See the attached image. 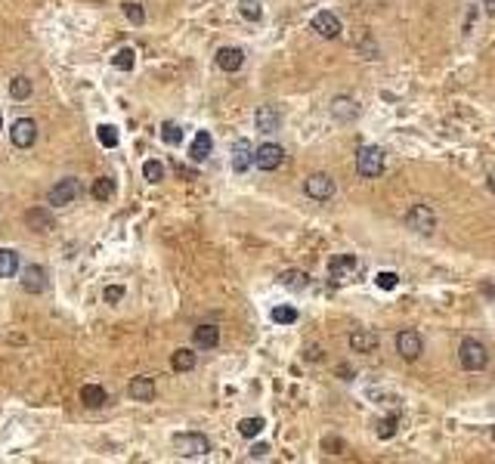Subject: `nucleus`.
I'll return each instance as SVG.
<instances>
[{
    "label": "nucleus",
    "mask_w": 495,
    "mask_h": 464,
    "mask_svg": "<svg viewBox=\"0 0 495 464\" xmlns=\"http://www.w3.org/2000/svg\"><path fill=\"white\" fill-rule=\"evenodd\" d=\"M458 362L465 371H483L489 366V350H486L477 337H465L458 347Z\"/></svg>",
    "instance_id": "f257e3e1"
},
{
    "label": "nucleus",
    "mask_w": 495,
    "mask_h": 464,
    "mask_svg": "<svg viewBox=\"0 0 495 464\" xmlns=\"http://www.w3.org/2000/svg\"><path fill=\"white\" fill-rule=\"evenodd\" d=\"M406 226L412 232H418V235H433V232H437V211L424 202L412 204V208L406 211Z\"/></svg>",
    "instance_id": "f03ea898"
},
{
    "label": "nucleus",
    "mask_w": 495,
    "mask_h": 464,
    "mask_svg": "<svg viewBox=\"0 0 495 464\" xmlns=\"http://www.w3.org/2000/svg\"><path fill=\"white\" fill-rule=\"evenodd\" d=\"M356 174L366 177V180H375V177L384 174V149L378 145H362L356 152Z\"/></svg>",
    "instance_id": "7ed1b4c3"
},
{
    "label": "nucleus",
    "mask_w": 495,
    "mask_h": 464,
    "mask_svg": "<svg viewBox=\"0 0 495 464\" xmlns=\"http://www.w3.org/2000/svg\"><path fill=\"white\" fill-rule=\"evenodd\" d=\"M174 449L183 455V458H204V455L210 452V440L204 434L189 430V434H177L174 436Z\"/></svg>",
    "instance_id": "20e7f679"
},
{
    "label": "nucleus",
    "mask_w": 495,
    "mask_h": 464,
    "mask_svg": "<svg viewBox=\"0 0 495 464\" xmlns=\"http://www.w3.org/2000/svg\"><path fill=\"white\" fill-rule=\"evenodd\" d=\"M356 269H359V260H356L353 254H338V257H332V260H328V282L341 288V285L353 282Z\"/></svg>",
    "instance_id": "39448f33"
},
{
    "label": "nucleus",
    "mask_w": 495,
    "mask_h": 464,
    "mask_svg": "<svg viewBox=\"0 0 495 464\" xmlns=\"http://www.w3.org/2000/svg\"><path fill=\"white\" fill-rule=\"evenodd\" d=\"M78 195H81V180H78V177H62V180L50 189L47 202L53 208H65V204H71Z\"/></svg>",
    "instance_id": "423d86ee"
},
{
    "label": "nucleus",
    "mask_w": 495,
    "mask_h": 464,
    "mask_svg": "<svg viewBox=\"0 0 495 464\" xmlns=\"http://www.w3.org/2000/svg\"><path fill=\"white\" fill-rule=\"evenodd\" d=\"M334 180H332V174H309L307 180H303V192H307L313 202H328V198L334 195Z\"/></svg>",
    "instance_id": "0eeeda50"
},
{
    "label": "nucleus",
    "mask_w": 495,
    "mask_h": 464,
    "mask_svg": "<svg viewBox=\"0 0 495 464\" xmlns=\"http://www.w3.org/2000/svg\"><path fill=\"white\" fill-rule=\"evenodd\" d=\"M19 282H22V291H28V294H44L50 288V273L41 263H28Z\"/></svg>",
    "instance_id": "6e6552de"
},
{
    "label": "nucleus",
    "mask_w": 495,
    "mask_h": 464,
    "mask_svg": "<svg viewBox=\"0 0 495 464\" xmlns=\"http://www.w3.org/2000/svg\"><path fill=\"white\" fill-rule=\"evenodd\" d=\"M254 164L260 170H279L282 164H285V149L282 145H276V143H263V145H257V152H254Z\"/></svg>",
    "instance_id": "1a4fd4ad"
},
{
    "label": "nucleus",
    "mask_w": 495,
    "mask_h": 464,
    "mask_svg": "<svg viewBox=\"0 0 495 464\" xmlns=\"http://www.w3.org/2000/svg\"><path fill=\"white\" fill-rule=\"evenodd\" d=\"M396 353L402 356L406 362H415L421 353H424V341H421V334L418 331H399L396 334Z\"/></svg>",
    "instance_id": "9d476101"
},
{
    "label": "nucleus",
    "mask_w": 495,
    "mask_h": 464,
    "mask_svg": "<svg viewBox=\"0 0 495 464\" xmlns=\"http://www.w3.org/2000/svg\"><path fill=\"white\" fill-rule=\"evenodd\" d=\"M10 139H12V145H19V149H31L35 139H37V124L31 121V118H19L10 130Z\"/></svg>",
    "instance_id": "9b49d317"
},
{
    "label": "nucleus",
    "mask_w": 495,
    "mask_h": 464,
    "mask_svg": "<svg viewBox=\"0 0 495 464\" xmlns=\"http://www.w3.org/2000/svg\"><path fill=\"white\" fill-rule=\"evenodd\" d=\"M254 127L260 130V134H276V130L282 127V111L276 109V105H260V109L254 111Z\"/></svg>",
    "instance_id": "f8f14e48"
},
{
    "label": "nucleus",
    "mask_w": 495,
    "mask_h": 464,
    "mask_svg": "<svg viewBox=\"0 0 495 464\" xmlns=\"http://www.w3.org/2000/svg\"><path fill=\"white\" fill-rule=\"evenodd\" d=\"M254 145L248 139H235L233 143V170L235 174H248L251 164H254Z\"/></svg>",
    "instance_id": "ddd939ff"
},
{
    "label": "nucleus",
    "mask_w": 495,
    "mask_h": 464,
    "mask_svg": "<svg viewBox=\"0 0 495 464\" xmlns=\"http://www.w3.org/2000/svg\"><path fill=\"white\" fill-rule=\"evenodd\" d=\"M313 31H316L319 37H328V41H334V37L341 35V19L334 16V12H328V10L316 12V16H313Z\"/></svg>",
    "instance_id": "4468645a"
},
{
    "label": "nucleus",
    "mask_w": 495,
    "mask_h": 464,
    "mask_svg": "<svg viewBox=\"0 0 495 464\" xmlns=\"http://www.w3.org/2000/svg\"><path fill=\"white\" fill-rule=\"evenodd\" d=\"M217 65L223 71H239L245 65V50L242 46H220L217 50Z\"/></svg>",
    "instance_id": "2eb2a0df"
},
{
    "label": "nucleus",
    "mask_w": 495,
    "mask_h": 464,
    "mask_svg": "<svg viewBox=\"0 0 495 464\" xmlns=\"http://www.w3.org/2000/svg\"><path fill=\"white\" fill-rule=\"evenodd\" d=\"M25 226L35 232H50V229H56V220H53L50 208H31V211H25Z\"/></svg>",
    "instance_id": "dca6fc26"
},
{
    "label": "nucleus",
    "mask_w": 495,
    "mask_h": 464,
    "mask_svg": "<svg viewBox=\"0 0 495 464\" xmlns=\"http://www.w3.org/2000/svg\"><path fill=\"white\" fill-rule=\"evenodd\" d=\"M328 109H332V115L338 118V121H344V124L353 121V118L359 115V102H356L353 96H334Z\"/></svg>",
    "instance_id": "f3484780"
},
{
    "label": "nucleus",
    "mask_w": 495,
    "mask_h": 464,
    "mask_svg": "<svg viewBox=\"0 0 495 464\" xmlns=\"http://www.w3.org/2000/svg\"><path fill=\"white\" fill-rule=\"evenodd\" d=\"M210 152H214V136H210L208 130H198L192 145H189V158H192L195 164H201V161H208Z\"/></svg>",
    "instance_id": "a211bd4d"
},
{
    "label": "nucleus",
    "mask_w": 495,
    "mask_h": 464,
    "mask_svg": "<svg viewBox=\"0 0 495 464\" xmlns=\"http://www.w3.org/2000/svg\"><path fill=\"white\" fill-rule=\"evenodd\" d=\"M127 393H130V400H136V402H152L155 400V381H152L149 375L134 377L130 387H127Z\"/></svg>",
    "instance_id": "6ab92c4d"
},
{
    "label": "nucleus",
    "mask_w": 495,
    "mask_h": 464,
    "mask_svg": "<svg viewBox=\"0 0 495 464\" xmlns=\"http://www.w3.org/2000/svg\"><path fill=\"white\" fill-rule=\"evenodd\" d=\"M192 341L198 350H214L217 343H220V328H217V325H198L192 331Z\"/></svg>",
    "instance_id": "aec40b11"
},
{
    "label": "nucleus",
    "mask_w": 495,
    "mask_h": 464,
    "mask_svg": "<svg viewBox=\"0 0 495 464\" xmlns=\"http://www.w3.org/2000/svg\"><path fill=\"white\" fill-rule=\"evenodd\" d=\"M350 347H353V353H372V350H378V334L368 328H359L350 334Z\"/></svg>",
    "instance_id": "412c9836"
},
{
    "label": "nucleus",
    "mask_w": 495,
    "mask_h": 464,
    "mask_svg": "<svg viewBox=\"0 0 495 464\" xmlns=\"http://www.w3.org/2000/svg\"><path fill=\"white\" fill-rule=\"evenodd\" d=\"M105 400H109V393H105V387H99V384H84L81 387V402L87 409L105 406Z\"/></svg>",
    "instance_id": "4be33fe9"
},
{
    "label": "nucleus",
    "mask_w": 495,
    "mask_h": 464,
    "mask_svg": "<svg viewBox=\"0 0 495 464\" xmlns=\"http://www.w3.org/2000/svg\"><path fill=\"white\" fill-rule=\"evenodd\" d=\"M279 285L288 291H303L309 285V276L303 273V269H285V273L279 276Z\"/></svg>",
    "instance_id": "5701e85b"
},
{
    "label": "nucleus",
    "mask_w": 495,
    "mask_h": 464,
    "mask_svg": "<svg viewBox=\"0 0 495 464\" xmlns=\"http://www.w3.org/2000/svg\"><path fill=\"white\" fill-rule=\"evenodd\" d=\"M19 254L12 248H0V278H12L19 273Z\"/></svg>",
    "instance_id": "b1692460"
},
{
    "label": "nucleus",
    "mask_w": 495,
    "mask_h": 464,
    "mask_svg": "<svg viewBox=\"0 0 495 464\" xmlns=\"http://www.w3.org/2000/svg\"><path fill=\"white\" fill-rule=\"evenodd\" d=\"M195 353L192 350H186V347H180L174 356H170V366H174V371H192L195 368Z\"/></svg>",
    "instance_id": "393cba45"
},
{
    "label": "nucleus",
    "mask_w": 495,
    "mask_h": 464,
    "mask_svg": "<svg viewBox=\"0 0 495 464\" xmlns=\"http://www.w3.org/2000/svg\"><path fill=\"white\" fill-rule=\"evenodd\" d=\"M263 427H267V421H263V418H242V421H239V434L245 436V440H254V436H260Z\"/></svg>",
    "instance_id": "a878e982"
},
{
    "label": "nucleus",
    "mask_w": 495,
    "mask_h": 464,
    "mask_svg": "<svg viewBox=\"0 0 495 464\" xmlns=\"http://www.w3.org/2000/svg\"><path fill=\"white\" fill-rule=\"evenodd\" d=\"M90 195H93L96 202H109V198L115 195V180H111V177H99L93 183V189H90Z\"/></svg>",
    "instance_id": "bb28decb"
},
{
    "label": "nucleus",
    "mask_w": 495,
    "mask_h": 464,
    "mask_svg": "<svg viewBox=\"0 0 495 464\" xmlns=\"http://www.w3.org/2000/svg\"><path fill=\"white\" fill-rule=\"evenodd\" d=\"M31 90H35V84H31V78H25V75H19L10 81V96L12 99H28Z\"/></svg>",
    "instance_id": "cd10ccee"
},
{
    "label": "nucleus",
    "mask_w": 495,
    "mask_h": 464,
    "mask_svg": "<svg viewBox=\"0 0 495 464\" xmlns=\"http://www.w3.org/2000/svg\"><path fill=\"white\" fill-rule=\"evenodd\" d=\"M134 62H136V53L130 50V46H121V50L111 56V65H115V69H121V71H130V69H134Z\"/></svg>",
    "instance_id": "c85d7f7f"
},
{
    "label": "nucleus",
    "mask_w": 495,
    "mask_h": 464,
    "mask_svg": "<svg viewBox=\"0 0 495 464\" xmlns=\"http://www.w3.org/2000/svg\"><path fill=\"white\" fill-rule=\"evenodd\" d=\"M239 12H242V19H248V22H260L263 6H260V0H239Z\"/></svg>",
    "instance_id": "c756f323"
},
{
    "label": "nucleus",
    "mask_w": 495,
    "mask_h": 464,
    "mask_svg": "<svg viewBox=\"0 0 495 464\" xmlns=\"http://www.w3.org/2000/svg\"><path fill=\"white\" fill-rule=\"evenodd\" d=\"M161 139L168 145H180L183 143V127H180V124H174V121L161 124Z\"/></svg>",
    "instance_id": "7c9ffc66"
},
{
    "label": "nucleus",
    "mask_w": 495,
    "mask_h": 464,
    "mask_svg": "<svg viewBox=\"0 0 495 464\" xmlns=\"http://www.w3.org/2000/svg\"><path fill=\"white\" fill-rule=\"evenodd\" d=\"M396 424H399V418L390 415V418H381L378 424H375V434L381 436V440H390V436L396 434Z\"/></svg>",
    "instance_id": "2f4dec72"
},
{
    "label": "nucleus",
    "mask_w": 495,
    "mask_h": 464,
    "mask_svg": "<svg viewBox=\"0 0 495 464\" xmlns=\"http://www.w3.org/2000/svg\"><path fill=\"white\" fill-rule=\"evenodd\" d=\"M96 136H99V143H102L105 149H115V145H118V130L111 127V124H99Z\"/></svg>",
    "instance_id": "473e14b6"
},
{
    "label": "nucleus",
    "mask_w": 495,
    "mask_h": 464,
    "mask_svg": "<svg viewBox=\"0 0 495 464\" xmlns=\"http://www.w3.org/2000/svg\"><path fill=\"white\" fill-rule=\"evenodd\" d=\"M143 177H146L149 183H161V180H164V164L152 158V161L143 164Z\"/></svg>",
    "instance_id": "72a5a7b5"
},
{
    "label": "nucleus",
    "mask_w": 495,
    "mask_h": 464,
    "mask_svg": "<svg viewBox=\"0 0 495 464\" xmlns=\"http://www.w3.org/2000/svg\"><path fill=\"white\" fill-rule=\"evenodd\" d=\"M273 322H279V325H294V322H297V310H294V307H276V310H273Z\"/></svg>",
    "instance_id": "f704fd0d"
},
{
    "label": "nucleus",
    "mask_w": 495,
    "mask_h": 464,
    "mask_svg": "<svg viewBox=\"0 0 495 464\" xmlns=\"http://www.w3.org/2000/svg\"><path fill=\"white\" fill-rule=\"evenodd\" d=\"M124 16H127L134 25H143V22H146V12H143V6L134 3V0H127V3H124Z\"/></svg>",
    "instance_id": "c9c22d12"
},
{
    "label": "nucleus",
    "mask_w": 495,
    "mask_h": 464,
    "mask_svg": "<svg viewBox=\"0 0 495 464\" xmlns=\"http://www.w3.org/2000/svg\"><path fill=\"white\" fill-rule=\"evenodd\" d=\"M396 282H399V276L390 273V269H384V273L375 276V285H378V288H384V291H393V288H396Z\"/></svg>",
    "instance_id": "e433bc0d"
},
{
    "label": "nucleus",
    "mask_w": 495,
    "mask_h": 464,
    "mask_svg": "<svg viewBox=\"0 0 495 464\" xmlns=\"http://www.w3.org/2000/svg\"><path fill=\"white\" fill-rule=\"evenodd\" d=\"M102 297H105V303H118V301H124V288L121 285H109Z\"/></svg>",
    "instance_id": "4c0bfd02"
},
{
    "label": "nucleus",
    "mask_w": 495,
    "mask_h": 464,
    "mask_svg": "<svg viewBox=\"0 0 495 464\" xmlns=\"http://www.w3.org/2000/svg\"><path fill=\"white\" fill-rule=\"evenodd\" d=\"M267 452H269L267 443H257V446L251 449V458H267Z\"/></svg>",
    "instance_id": "58836bf2"
},
{
    "label": "nucleus",
    "mask_w": 495,
    "mask_h": 464,
    "mask_svg": "<svg viewBox=\"0 0 495 464\" xmlns=\"http://www.w3.org/2000/svg\"><path fill=\"white\" fill-rule=\"evenodd\" d=\"M489 189H492V195H495V170L489 174Z\"/></svg>",
    "instance_id": "ea45409f"
},
{
    "label": "nucleus",
    "mask_w": 495,
    "mask_h": 464,
    "mask_svg": "<svg viewBox=\"0 0 495 464\" xmlns=\"http://www.w3.org/2000/svg\"><path fill=\"white\" fill-rule=\"evenodd\" d=\"M483 291H486V294H489V297H492V301H495V288H489V285H486V288H483Z\"/></svg>",
    "instance_id": "a19ab883"
},
{
    "label": "nucleus",
    "mask_w": 495,
    "mask_h": 464,
    "mask_svg": "<svg viewBox=\"0 0 495 464\" xmlns=\"http://www.w3.org/2000/svg\"><path fill=\"white\" fill-rule=\"evenodd\" d=\"M483 3H486V6H489V10H495V0H483Z\"/></svg>",
    "instance_id": "79ce46f5"
},
{
    "label": "nucleus",
    "mask_w": 495,
    "mask_h": 464,
    "mask_svg": "<svg viewBox=\"0 0 495 464\" xmlns=\"http://www.w3.org/2000/svg\"><path fill=\"white\" fill-rule=\"evenodd\" d=\"M0 130H3V111H0Z\"/></svg>",
    "instance_id": "37998d69"
}]
</instances>
